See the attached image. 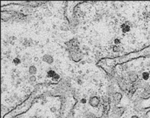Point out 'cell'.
<instances>
[{
	"instance_id": "cell-18",
	"label": "cell",
	"mask_w": 150,
	"mask_h": 118,
	"mask_svg": "<svg viewBox=\"0 0 150 118\" xmlns=\"http://www.w3.org/2000/svg\"><path fill=\"white\" fill-rule=\"evenodd\" d=\"M97 118H109V117H108V116H107V114H106V113H104V114L102 115L101 116H100V117H99Z\"/></svg>"
},
{
	"instance_id": "cell-11",
	"label": "cell",
	"mask_w": 150,
	"mask_h": 118,
	"mask_svg": "<svg viewBox=\"0 0 150 118\" xmlns=\"http://www.w3.org/2000/svg\"><path fill=\"white\" fill-rule=\"evenodd\" d=\"M55 74H56V73L55 72V71H52V70H50V71H48V72L47 76H48V77H49V78H53Z\"/></svg>"
},
{
	"instance_id": "cell-9",
	"label": "cell",
	"mask_w": 150,
	"mask_h": 118,
	"mask_svg": "<svg viewBox=\"0 0 150 118\" xmlns=\"http://www.w3.org/2000/svg\"><path fill=\"white\" fill-rule=\"evenodd\" d=\"M37 73V69L35 66L31 65L29 68V74L31 75H35Z\"/></svg>"
},
{
	"instance_id": "cell-12",
	"label": "cell",
	"mask_w": 150,
	"mask_h": 118,
	"mask_svg": "<svg viewBox=\"0 0 150 118\" xmlns=\"http://www.w3.org/2000/svg\"><path fill=\"white\" fill-rule=\"evenodd\" d=\"M86 118H97V117H96V116L94 113H91V112H89V113H87L86 115Z\"/></svg>"
},
{
	"instance_id": "cell-22",
	"label": "cell",
	"mask_w": 150,
	"mask_h": 118,
	"mask_svg": "<svg viewBox=\"0 0 150 118\" xmlns=\"http://www.w3.org/2000/svg\"><path fill=\"white\" fill-rule=\"evenodd\" d=\"M130 118H139V117H138V116H137V115H133V116H132Z\"/></svg>"
},
{
	"instance_id": "cell-19",
	"label": "cell",
	"mask_w": 150,
	"mask_h": 118,
	"mask_svg": "<svg viewBox=\"0 0 150 118\" xmlns=\"http://www.w3.org/2000/svg\"><path fill=\"white\" fill-rule=\"evenodd\" d=\"M50 111L54 113V112L56 111V108L55 107H52V108H50Z\"/></svg>"
},
{
	"instance_id": "cell-5",
	"label": "cell",
	"mask_w": 150,
	"mask_h": 118,
	"mask_svg": "<svg viewBox=\"0 0 150 118\" xmlns=\"http://www.w3.org/2000/svg\"><path fill=\"white\" fill-rule=\"evenodd\" d=\"M79 50L78 51H72V53H71V58L74 61H76V62H78L79 60L82 58L83 56H81L82 55V53L81 52L79 51Z\"/></svg>"
},
{
	"instance_id": "cell-4",
	"label": "cell",
	"mask_w": 150,
	"mask_h": 118,
	"mask_svg": "<svg viewBox=\"0 0 150 118\" xmlns=\"http://www.w3.org/2000/svg\"><path fill=\"white\" fill-rule=\"evenodd\" d=\"M122 97H123V95L121 93L116 92L112 95V102L115 105H118L120 103Z\"/></svg>"
},
{
	"instance_id": "cell-24",
	"label": "cell",
	"mask_w": 150,
	"mask_h": 118,
	"mask_svg": "<svg viewBox=\"0 0 150 118\" xmlns=\"http://www.w3.org/2000/svg\"></svg>"
},
{
	"instance_id": "cell-8",
	"label": "cell",
	"mask_w": 150,
	"mask_h": 118,
	"mask_svg": "<svg viewBox=\"0 0 150 118\" xmlns=\"http://www.w3.org/2000/svg\"><path fill=\"white\" fill-rule=\"evenodd\" d=\"M116 92L115 91V88L113 86L110 85L107 88V94L109 95H113Z\"/></svg>"
},
{
	"instance_id": "cell-23",
	"label": "cell",
	"mask_w": 150,
	"mask_h": 118,
	"mask_svg": "<svg viewBox=\"0 0 150 118\" xmlns=\"http://www.w3.org/2000/svg\"><path fill=\"white\" fill-rule=\"evenodd\" d=\"M122 118H126V117H123Z\"/></svg>"
},
{
	"instance_id": "cell-17",
	"label": "cell",
	"mask_w": 150,
	"mask_h": 118,
	"mask_svg": "<svg viewBox=\"0 0 150 118\" xmlns=\"http://www.w3.org/2000/svg\"><path fill=\"white\" fill-rule=\"evenodd\" d=\"M113 51L114 52H119V47L117 46H113Z\"/></svg>"
},
{
	"instance_id": "cell-2",
	"label": "cell",
	"mask_w": 150,
	"mask_h": 118,
	"mask_svg": "<svg viewBox=\"0 0 150 118\" xmlns=\"http://www.w3.org/2000/svg\"><path fill=\"white\" fill-rule=\"evenodd\" d=\"M129 84L130 83L127 82L126 79L124 78H122L118 80V85H119V88L123 91H126V90L130 89L131 86H130Z\"/></svg>"
},
{
	"instance_id": "cell-14",
	"label": "cell",
	"mask_w": 150,
	"mask_h": 118,
	"mask_svg": "<svg viewBox=\"0 0 150 118\" xmlns=\"http://www.w3.org/2000/svg\"><path fill=\"white\" fill-rule=\"evenodd\" d=\"M36 81V78L35 75H31L30 78V81L31 82H35Z\"/></svg>"
},
{
	"instance_id": "cell-10",
	"label": "cell",
	"mask_w": 150,
	"mask_h": 118,
	"mask_svg": "<svg viewBox=\"0 0 150 118\" xmlns=\"http://www.w3.org/2000/svg\"><path fill=\"white\" fill-rule=\"evenodd\" d=\"M150 78V75L149 74V73L145 72L142 74V79H143L144 80H145V81L148 80Z\"/></svg>"
},
{
	"instance_id": "cell-21",
	"label": "cell",
	"mask_w": 150,
	"mask_h": 118,
	"mask_svg": "<svg viewBox=\"0 0 150 118\" xmlns=\"http://www.w3.org/2000/svg\"><path fill=\"white\" fill-rule=\"evenodd\" d=\"M80 102L82 103H86V99H84V98H83L81 99Z\"/></svg>"
},
{
	"instance_id": "cell-1",
	"label": "cell",
	"mask_w": 150,
	"mask_h": 118,
	"mask_svg": "<svg viewBox=\"0 0 150 118\" xmlns=\"http://www.w3.org/2000/svg\"><path fill=\"white\" fill-rule=\"evenodd\" d=\"M125 112V108L123 107H117L114 106L110 116L111 118H121Z\"/></svg>"
},
{
	"instance_id": "cell-20",
	"label": "cell",
	"mask_w": 150,
	"mask_h": 118,
	"mask_svg": "<svg viewBox=\"0 0 150 118\" xmlns=\"http://www.w3.org/2000/svg\"><path fill=\"white\" fill-rule=\"evenodd\" d=\"M114 43H116V45L119 44V43H120V40H119V39H115V40H114Z\"/></svg>"
},
{
	"instance_id": "cell-3",
	"label": "cell",
	"mask_w": 150,
	"mask_h": 118,
	"mask_svg": "<svg viewBox=\"0 0 150 118\" xmlns=\"http://www.w3.org/2000/svg\"><path fill=\"white\" fill-rule=\"evenodd\" d=\"M127 79L129 83L134 84L138 81V76L134 71H130L127 73Z\"/></svg>"
},
{
	"instance_id": "cell-13",
	"label": "cell",
	"mask_w": 150,
	"mask_h": 118,
	"mask_svg": "<svg viewBox=\"0 0 150 118\" xmlns=\"http://www.w3.org/2000/svg\"><path fill=\"white\" fill-rule=\"evenodd\" d=\"M122 28V30L124 32H127L129 31H130V27L128 25H123V27Z\"/></svg>"
},
{
	"instance_id": "cell-6",
	"label": "cell",
	"mask_w": 150,
	"mask_h": 118,
	"mask_svg": "<svg viewBox=\"0 0 150 118\" xmlns=\"http://www.w3.org/2000/svg\"><path fill=\"white\" fill-rule=\"evenodd\" d=\"M89 103L90 106L93 107H97L100 103V99L96 96L90 97L89 100Z\"/></svg>"
},
{
	"instance_id": "cell-7",
	"label": "cell",
	"mask_w": 150,
	"mask_h": 118,
	"mask_svg": "<svg viewBox=\"0 0 150 118\" xmlns=\"http://www.w3.org/2000/svg\"><path fill=\"white\" fill-rule=\"evenodd\" d=\"M42 59L43 62H46V63H47L48 64H49V65L52 64L53 62V61H54L53 58L52 57L51 55H47V54L43 55V57L42 58Z\"/></svg>"
},
{
	"instance_id": "cell-16",
	"label": "cell",
	"mask_w": 150,
	"mask_h": 118,
	"mask_svg": "<svg viewBox=\"0 0 150 118\" xmlns=\"http://www.w3.org/2000/svg\"><path fill=\"white\" fill-rule=\"evenodd\" d=\"M14 64L17 65H18V64L20 63V59H18V58H15V59H14Z\"/></svg>"
},
{
	"instance_id": "cell-15",
	"label": "cell",
	"mask_w": 150,
	"mask_h": 118,
	"mask_svg": "<svg viewBox=\"0 0 150 118\" xmlns=\"http://www.w3.org/2000/svg\"><path fill=\"white\" fill-rule=\"evenodd\" d=\"M59 78H60V76H59V75H58V74H56L54 76H53V78L52 79H53V81H58Z\"/></svg>"
}]
</instances>
